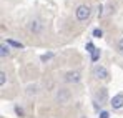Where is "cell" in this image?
Returning a JSON list of instances; mask_svg holds the SVG:
<instances>
[{
	"instance_id": "cell-10",
	"label": "cell",
	"mask_w": 123,
	"mask_h": 118,
	"mask_svg": "<svg viewBox=\"0 0 123 118\" xmlns=\"http://www.w3.org/2000/svg\"><path fill=\"white\" fill-rule=\"evenodd\" d=\"M5 81H7V73L2 70V72H0V87H3V85H5Z\"/></svg>"
},
{
	"instance_id": "cell-11",
	"label": "cell",
	"mask_w": 123,
	"mask_h": 118,
	"mask_svg": "<svg viewBox=\"0 0 123 118\" xmlns=\"http://www.w3.org/2000/svg\"><path fill=\"white\" fill-rule=\"evenodd\" d=\"M35 93H37V87L35 85H30L27 88V95H35Z\"/></svg>"
},
{
	"instance_id": "cell-4",
	"label": "cell",
	"mask_w": 123,
	"mask_h": 118,
	"mask_svg": "<svg viewBox=\"0 0 123 118\" xmlns=\"http://www.w3.org/2000/svg\"><path fill=\"white\" fill-rule=\"evenodd\" d=\"M108 100V90L106 88H100L97 93H95V103L97 105H105Z\"/></svg>"
},
{
	"instance_id": "cell-15",
	"label": "cell",
	"mask_w": 123,
	"mask_h": 118,
	"mask_svg": "<svg viewBox=\"0 0 123 118\" xmlns=\"http://www.w3.org/2000/svg\"><path fill=\"white\" fill-rule=\"evenodd\" d=\"M118 52H120V53H123V37L118 40Z\"/></svg>"
},
{
	"instance_id": "cell-8",
	"label": "cell",
	"mask_w": 123,
	"mask_h": 118,
	"mask_svg": "<svg viewBox=\"0 0 123 118\" xmlns=\"http://www.w3.org/2000/svg\"><path fill=\"white\" fill-rule=\"evenodd\" d=\"M8 55H10V47H8V43L3 42V43L0 45V57L5 58V57H8Z\"/></svg>"
},
{
	"instance_id": "cell-9",
	"label": "cell",
	"mask_w": 123,
	"mask_h": 118,
	"mask_svg": "<svg viewBox=\"0 0 123 118\" xmlns=\"http://www.w3.org/2000/svg\"><path fill=\"white\" fill-rule=\"evenodd\" d=\"M7 43H8V45H12V47H15V48H23V43H20V42H17V40L7 38Z\"/></svg>"
},
{
	"instance_id": "cell-1",
	"label": "cell",
	"mask_w": 123,
	"mask_h": 118,
	"mask_svg": "<svg viewBox=\"0 0 123 118\" xmlns=\"http://www.w3.org/2000/svg\"><path fill=\"white\" fill-rule=\"evenodd\" d=\"M90 15H92V10H90L88 5H78L77 10H75V17L80 22H86V20L90 19Z\"/></svg>"
},
{
	"instance_id": "cell-5",
	"label": "cell",
	"mask_w": 123,
	"mask_h": 118,
	"mask_svg": "<svg viewBox=\"0 0 123 118\" xmlns=\"http://www.w3.org/2000/svg\"><path fill=\"white\" fill-rule=\"evenodd\" d=\"M42 28H43V23H42L38 19H32L28 22V30H30L32 33H40Z\"/></svg>"
},
{
	"instance_id": "cell-12",
	"label": "cell",
	"mask_w": 123,
	"mask_h": 118,
	"mask_svg": "<svg viewBox=\"0 0 123 118\" xmlns=\"http://www.w3.org/2000/svg\"><path fill=\"white\" fill-rule=\"evenodd\" d=\"M52 58H53V53H52V52H50V53H45V55L40 57L42 62H48V60H52Z\"/></svg>"
},
{
	"instance_id": "cell-2",
	"label": "cell",
	"mask_w": 123,
	"mask_h": 118,
	"mask_svg": "<svg viewBox=\"0 0 123 118\" xmlns=\"http://www.w3.org/2000/svg\"><path fill=\"white\" fill-rule=\"evenodd\" d=\"M93 77L98 80H108V70L103 67V65H95L93 67Z\"/></svg>"
},
{
	"instance_id": "cell-6",
	"label": "cell",
	"mask_w": 123,
	"mask_h": 118,
	"mask_svg": "<svg viewBox=\"0 0 123 118\" xmlns=\"http://www.w3.org/2000/svg\"><path fill=\"white\" fill-rule=\"evenodd\" d=\"M110 105H111L113 110H120V108H123V93H117L113 98L110 100Z\"/></svg>"
},
{
	"instance_id": "cell-14",
	"label": "cell",
	"mask_w": 123,
	"mask_h": 118,
	"mask_svg": "<svg viewBox=\"0 0 123 118\" xmlns=\"http://www.w3.org/2000/svg\"><path fill=\"white\" fill-rule=\"evenodd\" d=\"M93 37H95V38H102V37H103V32L100 30V28H95V30H93Z\"/></svg>"
},
{
	"instance_id": "cell-17",
	"label": "cell",
	"mask_w": 123,
	"mask_h": 118,
	"mask_svg": "<svg viewBox=\"0 0 123 118\" xmlns=\"http://www.w3.org/2000/svg\"><path fill=\"white\" fill-rule=\"evenodd\" d=\"M98 118H110V113H108V112H102Z\"/></svg>"
},
{
	"instance_id": "cell-13",
	"label": "cell",
	"mask_w": 123,
	"mask_h": 118,
	"mask_svg": "<svg viewBox=\"0 0 123 118\" xmlns=\"http://www.w3.org/2000/svg\"><path fill=\"white\" fill-rule=\"evenodd\" d=\"M98 58H100V50H98V48H95V52L92 53V62H97Z\"/></svg>"
},
{
	"instance_id": "cell-16",
	"label": "cell",
	"mask_w": 123,
	"mask_h": 118,
	"mask_svg": "<svg viewBox=\"0 0 123 118\" xmlns=\"http://www.w3.org/2000/svg\"><path fill=\"white\" fill-rule=\"evenodd\" d=\"M86 48H88V52H90V53H93V52H95V47H93V43H86Z\"/></svg>"
},
{
	"instance_id": "cell-7",
	"label": "cell",
	"mask_w": 123,
	"mask_h": 118,
	"mask_svg": "<svg viewBox=\"0 0 123 118\" xmlns=\"http://www.w3.org/2000/svg\"><path fill=\"white\" fill-rule=\"evenodd\" d=\"M65 80H67L68 83H78V81L82 80V73L77 72V70H73V72H67Z\"/></svg>"
},
{
	"instance_id": "cell-3",
	"label": "cell",
	"mask_w": 123,
	"mask_h": 118,
	"mask_svg": "<svg viewBox=\"0 0 123 118\" xmlns=\"http://www.w3.org/2000/svg\"><path fill=\"white\" fill-rule=\"evenodd\" d=\"M70 100V92L67 88H60L57 93H55V101L57 103H67Z\"/></svg>"
}]
</instances>
